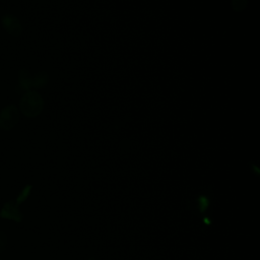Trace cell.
Instances as JSON below:
<instances>
[{"label":"cell","mask_w":260,"mask_h":260,"mask_svg":"<svg viewBox=\"0 0 260 260\" xmlns=\"http://www.w3.org/2000/svg\"><path fill=\"white\" fill-rule=\"evenodd\" d=\"M43 109V99L35 91L25 93L20 101L21 112L28 117L37 116Z\"/></svg>","instance_id":"obj_1"},{"label":"cell","mask_w":260,"mask_h":260,"mask_svg":"<svg viewBox=\"0 0 260 260\" xmlns=\"http://www.w3.org/2000/svg\"><path fill=\"white\" fill-rule=\"evenodd\" d=\"M18 111L14 106H9L0 114V126L3 129H10L12 128L16 122L18 121Z\"/></svg>","instance_id":"obj_2"},{"label":"cell","mask_w":260,"mask_h":260,"mask_svg":"<svg viewBox=\"0 0 260 260\" xmlns=\"http://www.w3.org/2000/svg\"><path fill=\"white\" fill-rule=\"evenodd\" d=\"M3 25L6 30H8L10 34L15 35V36L18 35L21 30L19 21L15 17L10 16V15L3 18Z\"/></svg>","instance_id":"obj_3"},{"label":"cell","mask_w":260,"mask_h":260,"mask_svg":"<svg viewBox=\"0 0 260 260\" xmlns=\"http://www.w3.org/2000/svg\"><path fill=\"white\" fill-rule=\"evenodd\" d=\"M248 0H232V7L235 11L243 10L247 5Z\"/></svg>","instance_id":"obj_4"}]
</instances>
